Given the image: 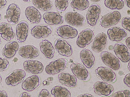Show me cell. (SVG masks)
<instances>
[{
	"label": "cell",
	"mask_w": 130,
	"mask_h": 97,
	"mask_svg": "<svg viewBox=\"0 0 130 97\" xmlns=\"http://www.w3.org/2000/svg\"><path fill=\"white\" fill-rule=\"evenodd\" d=\"M115 55L122 62L126 63L130 60V53L126 45L121 42L116 43L113 47Z\"/></svg>",
	"instance_id": "cell-19"
},
{
	"label": "cell",
	"mask_w": 130,
	"mask_h": 97,
	"mask_svg": "<svg viewBox=\"0 0 130 97\" xmlns=\"http://www.w3.org/2000/svg\"><path fill=\"white\" fill-rule=\"evenodd\" d=\"M101 12V8L99 4L93 3L90 5L86 15V20L88 25L93 27L96 25L100 18Z\"/></svg>",
	"instance_id": "cell-9"
},
{
	"label": "cell",
	"mask_w": 130,
	"mask_h": 97,
	"mask_svg": "<svg viewBox=\"0 0 130 97\" xmlns=\"http://www.w3.org/2000/svg\"><path fill=\"white\" fill-rule=\"evenodd\" d=\"M9 61L4 58L0 57V71L6 70L9 66Z\"/></svg>",
	"instance_id": "cell-35"
},
{
	"label": "cell",
	"mask_w": 130,
	"mask_h": 97,
	"mask_svg": "<svg viewBox=\"0 0 130 97\" xmlns=\"http://www.w3.org/2000/svg\"><path fill=\"white\" fill-rule=\"evenodd\" d=\"M29 32V25L28 22L23 20L17 25L15 31V38L19 43H22L27 39Z\"/></svg>",
	"instance_id": "cell-14"
},
{
	"label": "cell",
	"mask_w": 130,
	"mask_h": 97,
	"mask_svg": "<svg viewBox=\"0 0 130 97\" xmlns=\"http://www.w3.org/2000/svg\"><path fill=\"white\" fill-rule=\"evenodd\" d=\"M69 0H55V6L57 11L61 13L67 9Z\"/></svg>",
	"instance_id": "cell-33"
},
{
	"label": "cell",
	"mask_w": 130,
	"mask_h": 97,
	"mask_svg": "<svg viewBox=\"0 0 130 97\" xmlns=\"http://www.w3.org/2000/svg\"><path fill=\"white\" fill-rule=\"evenodd\" d=\"M111 96L130 97V90L124 89L119 90Z\"/></svg>",
	"instance_id": "cell-34"
},
{
	"label": "cell",
	"mask_w": 130,
	"mask_h": 97,
	"mask_svg": "<svg viewBox=\"0 0 130 97\" xmlns=\"http://www.w3.org/2000/svg\"><path fill=\"white\" fill-rule=\"evenodd\" d=\"M77 97H94L91 94L89 93H84L77 96Z\"/></svg>",
	"instance_id": "cell-43"
},
{
	"label": "cell",
	"mask_w": 130,
	"mask_h": 97,
	"mask_svg": "<svg viewBox=\"0 0 130 97\" xmlns=\"http://www.w3.org/2000/svg\"><path fill=\"white\" fill-rule=\"evenodd\" d=\"M31 35L37 39L46 38L52 33V27L49 25H38L32 26L30 30Z\"/></svg>",
	"instance_id": "cell-12"
},
{
	"label": "cell",
	"mask_w": 130,
	"mask_h": 97,
	"mask_svg": "<svg viewBox=\"0 0 130 97\" xmlns=\"http://www.w3.org/2000/svg\"><path fill=\"white\" fill-rule=\"evenodd\" d=\"M127 6L130 8V0H124Z\"/></svg>",
	"instance_id": "cell-44"
},
{
	"label": "cell",
	"mask_w": 130,
	"mask_h": 97,
	"mask_svg": "<svg viewBox=\"0 0 130 97\" xmlns=\"http://www.w3.org/2000/svg\"><path fill=\"white\" fill-rule=\"evenodd\" d=\"M79 57L82 63L86 68L91 69L94 67L95 62V57L89 49H82L79 53Z\"/></svg>",
	"instance_id": "cell-20"
},
{
	"label": "cell",
	"mask_w": 130,
	"mask_h": 97,
	"mask_svg": "<svg viewBox=\"0 0 130 97\" xmlns=\"http://www.w3.org/2000/svg\"><path fill=\"white\" fill-rule=\"evenodd\" d=\"M0 36L6 41L11 40L15 36L13 29L8 23L5 22H1L0 23Z\"/></svg>",
	"instance_id": "cell-28"
},
{
	"label": "cell",
	"mask_w": 130,
	"mask_h": 97,
	"mask_svg": "<svg viewBox=\"0 0 130 97\" xmlns=\"http://www.w3.org/2000/svg\"><path fill=\"white\" fill-rule=\"evenodd\" d=\"M130 62H129L127 65V69H128L129 70V71H130Z\"/></svg>",
	"instance_id": "cell-48"
},
{
	"label": "cell",
	"mask_w": 130,
	"mask_h": 97,
	"mask_svg": "<svg viewBox=\"0 0 130 97\" xmlns=\"http://www.w3.org/2000/svg\"><path fill=\"white\" fill-rule=\"evenodd\" d=\"M127 13L128 14H130V10H128L127 11Z\"/></svg>",
	"instance_id": "cell-54"
},
{
	"label": "cell",
	"mask_w": 130,
	"mask_h": 97,
	"mask_svg": "<svg viewBox=\"0 0 130 97\" xmlns=\"http://www.w3.org/2000/svg\"><path fill=\"white\" fill-rule=\"evenodd\" d=\"M94 36L93 31L90 28H86L81 31L76 41L77 46L81 48H85L91 44Z\"/></svg>",
	"instance_id": "cell-6"
},
{
	"label": "cell",
	"mask_w": 130,
	"mask_h": 97,
	"mask_svg": "<svg viewBox=\"0 0 130 97\" xmlns=\"http://www.w3.org/2000/svg\"><path fill=\"white\" fill-rule=\"evenodd\" d=\"M41 52L44 56L47 59H51L55 55V50L51 42L46 39L42 40L39 44Z\"/></svg>",
	"instance_id": "cell-26"
},
{
	"label": "cell",
	"mask_w": 130,
	"mask_h": 97,
	"mask_svg": "<svg viewBox=\"0 0 130 97\" xmlns=\"http://www.w3.org/2000/svg\"><path fill=\"white\" fill-rule=\"evenodd\" d=\"M18 58L17 57H14L13 60V61L14 62H17L18 61Z\"/></svg>",
	"instance_id": "cell-45"
},
{
	"label": "cell",
	"mask_w": 130,
	"mask_h": 97,
	"mask_svg": "<svg viewBox=\"0 0 130 97\" xmlns=\"http://www.w3.org/2000/svg\"><path fill=\"white\" fill-rule=\"evenodd\" d=\"M25 2L26 3H29L31 1V0H22Z\"/></svg>",
	"instance_id": "cell-47"
},
{
	"label": "cell",
	"mask_w": 130,
	"mask_h": 97,
	"mask_svg": "<svg viewBox=\"0 0 130 97\" xmlns=\"http://www.w3.org/2000/svg\"><path fill=\"white\" fill-rule=\"evenodd\" d=\"M26 73L22 69L15 70L11 72L6 77L5 82L9 86H15L22 83L25 78Z\"/></svg>",
	"instance_id": "cell-3"
},
{
	"label": "cell",
	"mask_w": 130,
	"mask_h": 97,
	"mask_svg": "<svg viewBox=\"0 0 130 97\" xmlns=\"http://www.w3.org/2000/svg\"><path fill=\"white\" fill-rule=\"evenodd\" d=\"M23 67L27 72L34 74L41 73L44 69V65L42 62L38 60L31 59L25 61Z\"/></svg>",
	"instance_id": "cell-18"
},
{
	"label": "cell",
	"mask_w": 130,
	"mask_h": 97,
	"mask_svg": "<svg viewBox=\"0 0 130 97\" xmlns=\"http://www.w3.org/2000/svg\"><path fill=\"white\" fill-rule=\"evenodd\" d=\"M2 39H1V37H0V45L2 43Z\"/></svg>",
	"instance_id": "cell-53"
},
{
	"label": "cell",
	"mask_w": 130,
	"mask_h": 97,
	"mask_svg": "<svg viewBox=\"0 0 130 97\" xmlns=\"http://www.w3.org/2000/svg\"><path fill=\"white\" fill-rule=\"evenodd\" d=\"M2 77L1 75L0 74V83L2 82Z\"/></svg>",
	"instance_id": "cell-49"
},
{
	"label": "cell",
	"mask_w": 130,
	"mask_h": 97,
	"mask_svg": "<svg viewBox=\"0 0 130 97\" xmlns=\"http://www.w3.org/2000/svg\"><path fill=\"white\" fill-rule=\"evenodd\" d=\"M121 18V14L119 11H113L103 16L99 20V23L103 28H108L118 23Z\"/></svg>",
	"instance_id": "cell-2"
},
{
	"label": "cell",
	"mask_w": 130,
	"mask_h": 97,
	"mask_svg": "<svg viewBox=\"0 0 130 97\" xmlns=\"http://www.w3.org/2000/svg\"><path fill=\"white\" fill-rule=\"evenodd\" d=\"M43 19L46 24L52 26L61 25L64 21L63 16L60 13L55 12L45 13L43 16Z\"/></svg>",
	"instance_id": "cell-21"
},
{
	"label": "cell",
	"mask_w": 130,
	"mask_h": 97,
	"mask_svg": "<svg viewBox=\"0 0 130 97\" xmlns=\"http://www.w3.org/2000/svg\"><path fill=\"white\" fill-rule=\"evenodd\" d=\"M64 18L67 23L76 27H82L86 23L85 17L76 12H71L67 13L65 15Z\"/></svg>",
	"instance_id": "cell-13"
},
{
	"label": "cell",
	"mask_w": 130,
	"mask_h": 97,
	"mask_svg": "<svg viewBox=\"0 0 130 97\" xmlns=\"http://www.w3.org/2000/svg\"><path fill=\"white\" fill-rule=\"evenodd\" d=\"M7 92L4 90H0V97H8Z\"/></svg>",
	"instance_id": "cell-40"
},
{
	"label": "cell",
	"mask_w": 130,
	"mask_h": 97,
	"mask_svg": "<svg viewBox=\"0 0 130 97\" xmlns=\"http://www.w3.org/2000/svg\"><path fill=\"white\" fill-rule=\"evenodd\" d=\"M57 80L61 84L66 86L74 88L78 83L76 78L71 74L67 72H62L58 74Z\"/></svg>",
	"instance_id": "cell-24"
},
{
	"label": "cell",
	"mask_w": 130,
	"mask_h": 97,
	"mask_svg": "<svg viewBox=\"0 0 130 97\" xmlns=\"http://www.w3.org/2000/svg\"><path fill=\"white\" fill-rule=\"evenodd\" d=\"M130 74H127L124 77L123 79V82L125 85L127 87L130 88Z\"/></svg>",
	"instance_id": "cell-38"
},
{
	"label": "cell",
	"mask_w": 130,
	"mask_h": 97,
	"mask_svg": "<svg viewBox=\"0 0 130 97\" xmlns=\"http://www.w3.org/2000/svg\"><path fill=\"white\" fill-rule=\"evenodd\" d=\"M92 2L94 3L98 2L101 1V0H90Z\"/></svg>",
	"instance_id": "cell-46"
},
{
	"label": "cell",
	"mask_w": 130,
	"mask_h": 97,
	"mask_svg": "<svg viewBox=\"0 0 130 97\" xmlns=\"http://www.w3.org/2000/svg\"><path fill=\"white\" fill-rule=\"evenodd\" d=\"M70 70L74 76L82 81H89L91 77L90 74L87 69L80 64L73 62L70 65Z\"/></svg>",
	"instance_id": "cell-8"
},
{
	"label": "cell",
	"mask_w": 130,
	"mask_h": 97,
	"mask_svg": "<svg viewBox=\"0 0 130 97\" xmlns=\"http://www.w3.org/2000/svg\"><path fill=\"white\" fill-rule=\"evenodd\" d=\"M18 53L22 57L28 59L37 58L39 55L38 49L32 45H27L21 46L19 48Z\"/></svg>",
	"instance_id": "cell-22"
},
{
	"label": "cell",
	"mask_w": 130,
	"mask_h": 97,
	"mask_svg": "<svg viewBox=\"0 0 130 97\" xmlns=\"http://www.w3.org/2000/svg\"><path fill=\"white\" fill-rule=\"evenodd\" d=\"M105 6L109 9L113 10H120L124 6L123 0H104Z\"/></svg>",
	"instance_id": "cell-31"
},
{
	"label": "cell",
	"mask_w": 130,
	"mask_h": 97,
	"mask_svg": "<svg viewBox=\"0 0 130 97\" xmlns=\"http://www.w3.org/2000/svg\"><path fill=\"white\" fill-rule=\"evenodd\" d=\"M130 17H125L121 20V23L122 27L125 30L130 32Z\"/></svg>",
	"instance_id": "cell-36"
},
{
	"label": "cell",
	"mask_w": 130,
	"mask_h": 97,
	"mask_svg": "<svg viewBox=\"0 0 130 97\" xmlns=\"http://www.w3.org/2000/svg\"><path fill=\"white\" fill-rule=\"evenodd\" d=\"M106 35L103 32L98 34L94 39L91 44L92 51L96 53H100L105 48L107 42Z\"/></svg>",
	"instance_id": "cell-23"
},
{
	"label": "cell",
	"mask_w": 130,
	"mask_h": 97,
	"mask_svg": "<svg viewBox=\"0 0 130 97\" xmlns=\"http://www.w3.org/2000/svg\"><path fill=\"white\" fill-rule=\"evenodd\" d=\"M38 96L50 97L51 96L48 90L45 89H42L39 92Z\"/></svg>",
	"instance_id": "cell-37"
},
{
	"label": "cell",
	"mask_w": 130,
	"mask_h": 97,
	"mask_svg": "<svg viewBox=\"0 0 130 97\" xmlns=\"http://www.w3.org/2000/svg\"><path fill=\"white\" fill-rule=\"evenodd\" d=\"M47 83V82L46 81H44L43 82V83L44 85H46Z\"/></svg>",
	"instance_id": "cell-50"
},
{
	"label": "cell",
	"mask_w": 130,
	"mask_h": 97,
	"mask_svg": "<svg viewBox=\"0 0 130 97\" xmlns=\"http://www.w3.org/2000/svg\"><path fill=\"white\" fill-rule=\"evenodd\" d=\"M51 94L54 97L71 96V91L67 88L61 86H56L53 87L50 90Z\"/></svg>",
	"instance_id": "cell-29"
},
{
	"label": "cell",
	"mask_w": 130,
	"mask_h": 97,
	"mask_svg": "<svg viewBox=\"0 0 130 97\" xmlns=\"http://www.w3.org/2000/svg\"><path fill=\"white\" fill-rule=\"evenodd\" d=\"M2 19V15L0 13V21H1Z\"/></svg>",
	"instance_id": "cell-52"
},
{
	"label": "cell",
	"mask_w": 130,
	"mask_h": 97,
	"mask_svg": "<svg viewBox=\"0 0 130 97\" xmlns=\"http://www.w3.org/2000/svg\"><path fill=\"white\" fill-rule=\"evenodd\" d=\"M92 90L95 94L103 96H109L113 93L114 87L110 83L98 81L93 83Z\"/></svg>",
	"instance_id": "cell-4"
},
{
	"label": "cell",
	"mask_w": 130,
	"mask_h": 97,
	"mask_svg": "<svg viewBox=\"0 0 130 97\" xmlns=\"http://www.w3.org/2000/svg\"><path fill=\"white\" fill-rule=\"evenodd\" d=\"M20 97H31V95L28 93L24 92L21 93L20 95Z\"/></svg>",
	"instance_id": "cell-41"
},
{
	"label": "cell",
	"mask_w": 130,
	"mask_h": 97,
	"mask_svg": "<svg viewBox=\"0 0 130 97\" xmlns=\"http://www.w3.org/2000/svg\"><path fill=\"white\" fill-rule=\"evenodd\" d=\"M41 80L37 75L29 76L23 82L21 87L23 90L27 92L32 91L37 89L40 85Z\"/></svg>",
	"instance_id": "cell-17"
},
{
	"label": "cell",
	"mask_w": 130,
	"mask_h": 97,
	"mask_svg": "<svg viewBox=\"0 0 130 97\" xmlns=\"http://www.w3.org/2000/svg\"><path fill=\"white\" fill-rule=\"evenodd\" d=\"M68 62L65 58L57 59L49 62L46 66L45 70L46 74L52 75L57 74L64 70Z\"/></svg>",
	"instance_id": "cell-1"
},
{
	"label": "cell",
	"mask_w": 130,
	"mask_h": 97,
	"mask_svg": "<svg viewBox=\"0 0 130 97\" xmlns=\"http://www.w3.org/2000/svg\"><path fill=\"white\" fill-rule=\"evenodd\" d=\"M20 9L18 5L12 3L8 6L6 15L7 20L9 24L12 26L17 24L20 20Z\"/></svg>",
	"instance_id": "cell-11"
},
{
	"label": "cell",
	"mask_w": 130,
	"mask_h": 97,
	"mask_svg": "<svg viewBox=\"0 0 130 97\" xmlns=\"http://www.w3.org/2000/svg\"><path fill=\"white\" fill-rule=\"evenodd\" d=\"M54 46L57 52L63 56L69 57L73 53L72 46L67 41L62 38L57 39L54 42Z\"/></svg>",
	"instance_id": "cell-10"
},
{
	"label": "cell",
	"mask_w": 130,
	"mask_h": 97,
	"mask_svg": "<svg viewBox=\"0 0 130 97\" xmlns=\"http://www.w3.org/2000/svg\"><path fill=\"white\" fill-rule=\"evenodd\" d=\"M33 5L37 8L44 12L51 11L53 4L50 0H32Z\"/></svg>",
	"instance_id": "cell-30"
},
{
	"label": "cell",
	"mask_w": 130,
	"mask_h": 97,
	"mask_svg": "<svg viewBox=\"0 0 130 97\" xmlns=\"http://www.w3.org/2000/svg\"><path fill=\"white\" fill-rule=\"evenodd\" d=\"M7 4V0H0V10L5 7Z\"/></svg>",
	"instance_id": "cell-39"
},
{
	"label": "cell",
	"mask_w": 130,
	"mask_h": 97,
	"mask_svg": "<svg viewBox=\"0 0 130 97\" xmlns=\"http://www.w3.org/2000/svg\"><path fill=\"white\" fill-rule=\"evenodd\" d=\"M70 5L73 9L83 11L87 9L89 7L90 3L88 0H71Z\"/></svg>",
	"instance_id": "cell-32"
},
{
	"label": "cell",
	"mask_w": 130,
	"mask_h": 97,
	"mask_svg": "<svg viewBox=\"0 0 130 97\" xmlns=\"http://www.w3.org/2000/svg\"><path fill=\"white\" fill-rule=\"evenodd\" d=\"M25 13L27 19L31 23L37 24L41 20L42 16L41 13L34 6H28L25 9Z\"/></svg>",
	"instance_id": "cell-25"
},
{
	"label": "cell",
	"mask_w": 130,
	"mask_h": 97,
	"mask_svg": "<svg viewBox=\"0 0 130 97\" xmlns=\"http://www.w3.org/2000/svg\"><path fill=\"white\" fill-rule=\"evenodd\" d=\"M130 37H127L126 39L125 42L127 46L128 47L129 50H130Z\"/></svg>",
	"instance_id": "cell-42"
},
{
	"label": "cell",
	"mask_w": 130,
	"mask_h": 97,
	"mask_svg": "<svg viewBox=\"0 0 130 97\" xmlns=\"http://www.w3.org/2000/svg\"><path fill=\"white\" fill-rule=\"evenodd\" d=\"M107 34L111 41L115 42L124 40L127 35L126 30L118 27H113L109 28L107 31Z\"/></svg>",
	"instance_id": "cell-16"
},
{
	"label": "cell",
	"mask_w": 130,
	"mask_h": 97,
	"mask_svg": "<svg viewBox=\"0 0 130 97\" xmlns=\"http://www.w3.org/2000/svg\"><path fill=\"white\" fill-rule=\"evenodd\" d=\"M100 57L102 61L110 68L118 70L121 68V64L120 60L111 53L103 51L100 53Z\"/></svg>",
	"instance_id": "cell-5"
},
{
	"label": "cell",
	"mask_w": 130,
	"mask_h": 97,
	"mask_svg": "<svg viewBox=\"0 0 130 97\" xmlns=\"http://www.w3.org/2000/svg\"><path fill=\"white\" fill-rule=\"evenodd\" d=\"M19 48V44L16 41H10L6 43L3 48L2 55L6 59H11L15 56Z\"/></svg>",
	"instance_id": "cell-27"
},
{
	"label": "cell",
	"mask_w": 130,
	"mask_h": 97,
	"mask_svg": "<svg viewBox=\"0 0 130 97\" xmlns=\"http://www.w3.org/2000/svg\"><path fill=\"white\" fill-rule=\"evenodd\" d=\"M96 75L100 79L109 83H114L117 80V76L112 69L105 66H99L95 70Z\"/></svg>",
	"instance_id": "cell-7"
},
{
	"label": "cell",
	"mask_w": 130,
	"mask_h": 97,
	"mask_svg": "<svg viewBox=\"0 0 130 97\" xmlns=\"http://www.w3.org/2000/svg\"><path fill=\"white\" fill-rule=\"evenodd\" d=\"M51 77H48L47 78V80L48 81H50L51 80Z\"/></svg>",
	"instance_id": "cell-51"
},
{
	"label": "cell",
	"mask_w": 130,
	"mask_h": 97,
	"mask_svg": "<svg viewBox=\"0 0 130 97\" xmlns=\"http://www.w3.org/2000/svg\"><path fill=\"white\" fill-rule=\"evenodd\" d=\"M55 32L60 37L66 39H71L75 38L78 31L75 28L70 25H63L57 27Z\"/></svg>",
	"instance_id": "cell-15"
}]
</instances>
